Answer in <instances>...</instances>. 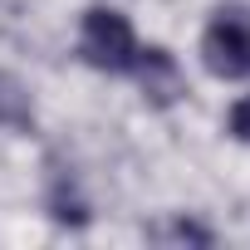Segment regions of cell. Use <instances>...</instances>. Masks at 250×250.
<instances>
[{
	"label": "cell",
	"instance_id": "cell-7",
	"mask_svg": "<svg viewBox=\"0 0 250 250\" xmlns=\"http://www.w3.org/2000/svg\"><path fill=\"white\" fill-rule=\"evenodd\" d=\"M226 133H230L235 143H245V147H250V93H245V98L226 113Z\"/></svg>",
	"mask_w": 250,
	"mask_h": 250
},
{
	"label": "cell",
	"instance_id": "cell-4",
	"mask_svg": "<svg viewBox=\"0 0 250 250\" xmlns=\"http://www.w3.org/2000/svg\"><path fill=\"white\" fill-rule=\"evenodd\" d=\"M44 211H49L59 226H74V230L93 221V206H88V196H83V187H79L74 167H64L59 157H49V177H44Z\"/></svg>",
	"mask_w": 250,
	"mask_h": 250
},
{
	"label": "cell",
	"instance_id": "cell-2",
	"mask_svg": "<svg viewBox=\"0 0 250 250\" xmlns=\"http://www.w3.org/2000/svg\"><path fill=\"white\" fill-rule=\"evenodd\" d=\"M201 64L216 79H250V10L221 5L201 30Z\"/></svg>",
	"mask_w": 250,
	"mask_h": 250
},
{
	"label": "cell",
	"instance_id": "cell-3",
	"mask_svg": "<svg viewBox=\"0 0 250 250\" xmlns=\"http://www.w3.org/2000/svg\"><path fill=\"white\" fill-rule=\"evenodd\" d=\"M128 74L138 79V88L152 108H172L177 98H187V74H182L177 54L162 49V44H138V59H133Z\"/></svg>",
	"mask_w": 250,
	"mask_h": 250
},
{
	"label": "cell",
	"instance_id": "cell-6",
	"mask_svg": "<svg viewBox=\"0 0 250 250\" xmlns=\"http://www.w3.org/2000/svg\"><path fill=\"white\" fill-rule=\"evenodd\" d=\"M147 240H157V245H216V230L196 216H167V221L147 226Z\"/></svg>",
	"mask_w": 250,
	"mask_h": 250
},
{
	"label": "cell",
	"instance_id": "cell-1",
	"mask_svg": "<svg viewBox=\"0 0 250 250\" xmlns=\"http://www.w3.org/2000/svg\"><path fill=\"white\" fill-rule=\"evenodd\" d=\"M79 54H83V64H88V69H98V74H128V69H133V59H138L133 25L123 20L118 10H108V5L83 10Z\"/></svg>",
	"mask_w": 250,
	"mask_h": 250
},
{
	"label": "cell",
	"instance_id": "cell-5",
	"mask_svg": "<svg viewBox=\"0 0 250 250\" xmlns=\"http://www.w3.org/2000/svg\"><path fill=\"white\" fill-rule=\"evenodd\" d=\"M0 128L5 133H35V98H30L25 79H15L10 69H0Z\"/></svg>",
	"mask_w": 250,
	"mask_h": 250
}]
</instances>
